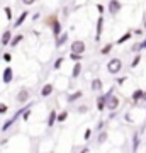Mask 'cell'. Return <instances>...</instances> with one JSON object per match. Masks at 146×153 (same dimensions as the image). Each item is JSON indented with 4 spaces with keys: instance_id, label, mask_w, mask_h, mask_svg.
<instances>
[{
    "instance_id": "1",
    "label": "cell",
    "mask_w": 146,
    "mask_h": 153,
    "mask_svg": "<svg viewBox=\"0 0 146 153\" xmlns=\"http://www.w3.org/2000/svg\"><path fill=\"white\" fill-rule=\"evenodd\" d=\"M114 88H110L107 94H105V109L109 111H117L119 109V105H121V100L117 95H114L112 94Z\"/></svg>"
},
{
    "instance_id": "2",
    "label": "cell",
    "mask_w": 146,
    "mask_h": 153,
    "mask_svg": "<svg viewBox=\"0 0 146 153\" xmlns=\"http://www.w3.org/2000/svg\"><path fill=\"white\" fill-rule=\"evenodd\" d=\"M121 68H122V61H121L119 58H114V60H110L107 63V71H109V73H112V75L119 73Z\"/></svg>"
},
{
    "instance_id": "3",
    "label": "cell",
    "mask_w": 146,
    "mask_h": 153,
    "mask_svg": "<svg viewBox=\"0 0 146 153\" xmlns=\"http://www.w3.org/2000/svg\"><path fill=\"white\" fill-rule=\"evenodd\" d=\"M121 2L119 0H110V2H109V5H107V10L110 12V14H112V16H117V14H119L121 12Z\"/></svg>"
},
{
    "instance_id": "4",
    "label": "cell",
    "mask_w": 146,
    "mask_h": 153,
    "mask_svg": "<svg viewBox=\"0 0 146 153\" xmlns=\"http://www.w3.org/2000/svg\"><path fill=\"white\" fill-rule=\"evenodd\" d=\"M85 49H87V46H85V43L83 41H73L71 43V53H85Z\"/></svg>"
},
{
    "instance_id": "5",
    "label": "cell",
    "mask_w": 146,
    "mask_h": 153,
    "mask_svg": "<svg viewBox=\"0 0 146 153\" xmlns=\"http://www.w3.org/2000/svg\"><path fill=\"white\" fill-rule=\"evenodd\" d=\"M29 95H31V94H29V90H27V88H22V90H19V94H17V102H19V104H26L27 100H29Z\"/></svg>"
},
{
    "instance_id": "6",
    "label": "cell",
    "mask_w": 146,
    "mask_h": 153,
    "mask_svg": "<svg viewBox=\"0 0 146 153\" xmlns=\"http://www.w3.org/2000/svg\"><path fill=\"white\" fill-rule=\"evenodd\" d=\"M102 31H104V17L99 16L97 27H95V41H100V38H102Z\"/></svg>"
},
{
    "instance_id": "7",
    "label": "cell",
    "mask_w": 146,
    "mask_h": 153,
    "mask_svg": "<svg viewBox=\"0 0 146 153\" xmlns=\"http://www.w3.org/2000/svg\"><path fill=\"white\" fill-rule=\"evenodd\" d=\"M12 78H14V71H12L10 66H5V70H4V73H2V80H4V83H10Z\"/></svg>"
},
{
    "instance_id": "8",
    "label": "cell",
    "mask_w": 146,
    "mask_h": 153,
    "mask_svg": "<svg viewBox=\"0 0 146 153\" xmlns=\"http://www.w3.org/2000/svg\"><path fill=\"white\" fill-rule=\"evenodd\" d=\"M53 90H54V87L51 83H44L43 88H41V95H43V97H49V95L53 94Z\"/></svg>"
},
{
    "instance_id": "9",
    "label": "cell",
    "mask_w": 146,
    "mask_h": 153,
    "mask_svg": "<svg viewBox=\"0 0 146 153\" xmlns=\"http://www.w3.org/2000/svg\"><path fill=\"white\" fill-rule=\"evenodd\" d=\"M104 88V82L100 80V78H93L92 80V90L93 92H100Z\"/></svg>"
},
{
    "instance_id": "10",
    "label": "cell",
    "mask_w": 146,
    "mask_h": 153,
    "mask_svg": "<svg viewBox=\"0 0 146 153\" xmlns=\"http://www.w3.org/2000/svg\"><path fill=\"white\" fill-rule=\"evenodd\" d=\"M10 39H12V33L7 29L5 33L2 34V39H0V41H2V44H4V46H7V44L10 43Z\"/></svg>"
},
{
    "instance_id": "11",
    "label": "cell",
    "mask_w": 146,
    "mask_h": 153,
    "mask_svg": "<svg viewBox=\"0 0 146 153\" xmlns=\"http://www.w3.org/2000/svg\"><path fill=\"white\" fill-rule=\"evenodd\" d=\"M66 41H68V34H66V33H61L60 36L56 38V46L60 48V46H63V44H65Z\"/></svg>"
},
{
    "instance_id": "12",
    "label": "cell",
    "mask_w": 146,
    "mask_h": 153,
    "mask_svg": "<svg viewBox=\"0 0 146 153\" xmlns=\"http://www.w3.org/2000/svg\"><path fill=\"white\" fill-rule=\"evenodd\" d=\"M131 99H133V102H134V104H138L141 99H143V90H141V88L134 90V92H133V95H131Z\"/></svg>"
},
{
    "instance_id": "13",
    "label": "cell",
    "mask_w": 146,
    "mask_h": 153,
    "mask_svg": "<svg viewBox=\"0 0 146 153\" xmlns=\"http://www.w3.org/2000/svg\"><path fill=\"white\" fill-rule=\"evenodd\" d=\"M80 71H82V63H80V61H75V65H73V71H71V76L76 78V76L80 75Z\"/></svg>"
},
{
    "instance_id": "14",
    "label": "cell",
    "mask_w": 146,
    "mask_h": 153,
    "mask_svg": "<svg viewBox=\"0 0 146 153\" xmlns=\"http://www.w3.org/2000/svg\"><path fill=\"white\" fill-rule=\"evenodd\" d=\"M97 109L102 112L105 109V95H99L97 97Z\"/></svg>"
},
{
    "instance_id": "15",
    "label": "cell",
    "mask_w": 146,
    "mask_h": 153,
    "mask_svg": "<svg viewBox=\"0 0 146 153\" xmlns=\"http://www.w3.org/2000/svg\"><path fill=\"white\" fill-rule=\"evenodd\" d=\"M27 16H29L27 12H22L21 16H19V19H17V22H14V27H19V26H22V24H24V21L27 19Z\"/></svg>"
},
{
    "instance_id": "16",
    "label": "cell",
    "mask_w": 146,
    "mask_h": 153,
    "mask_svg": "<svg viewBox=\"0 0 146 153\" xmlns=\"http://www.w3.org/2000/svg\"><path fill=\"white\" fill-rule=\"evenodd\" d=\"M131 38H133V33H131V31H127V33H124V34H122V36H121L119 39H117V44L126 43V41H127V39H131Z\"/></svg>"
},
{
    "instance_id": "17",
    "label": "cell",
    "mask_w": 146,
    "mask_h": 153,
    "mask_svg": "<svg viewBox=\"0 0 146 153\" xmlns=\"http://www.w3.org/2000/svg\"><path fill=\"white\" fill-rule=\"evenodd\" d=\"M82 95H83V92H80V90H78V92H75V94H70V95L66 97V100H68V102H75L76 99H80Z\"/></svg>"
},
{
    "instance_id": "18",
    "label": "cell",
    "mask_w": 146,
    "mask_h": 153,
    "mask_svg": "<svg viewBox=\"0 0 146 153\" xmlns=\"http://www.w3.org/2000/svg\"><path fill=\"white\" fill-rule=\"evenodd\" d=\"M16 121H17V117H16V116H12V117L7 121V123H4V126H2V131H7V129H9V128H10V126L16 123Z\"/></svg>"
},
{
    "instance_id": "19",
    "label": "cell",
    "mask_w": 146,
    "mask_h": 153,
    "mask_svg": "<svg viewBox=\"0 0 146 153\" xmlns=\"http://www.w3.org/2000/svg\"><path fill=\"white\" fill-rule=\"evenodd\" d=\"M138 148H139V134L134 133V136H133V152H138Z\"/></svg>"
},
{
    "instance_id": "20",
    "label": "cell",
    "mask_w": 146,
    "mask_h": 153,
    "mask_svg": "<svg viewBox=\"0 0 146 153\" xmlns=\"http://www.w3.org/2000/svg\"><path fill=\"white\" fill-rule=\"evenodd\" d=\"M66 117H68V112H66V111H63V112H60V114L56 112V121H58V123H65Z\"/></svg>"
},
{
    "instance_id": "21",
    "label": "cell",
    "mask_w": 146,
    "mask_h": 153,
    "mask_svg": "<svg viewBox=\"0 0 146 153\" xmlns=\"http://www.w3.org/2000/svg\"><path fill=\"white\" fill-rule=\"evenodd\" d=\"M105 140H107V131H100L97 136V141L99 145H102V143H105Z\"/></svg>"
},
{
    "instance_id": "22",
    "label": "cell",
    "mask_w": 146,
    "mask_h": 153,
    "mask_svg": "<svg viewBox=\"0 0 146 153\" xmlns=\"http://www.w3.org/2000/svg\"><path fill=\"white\" fill-rule=\"evenodd\" d=\"M54 123H56V111H51L48 117V126H53Z\"/></svg>"
},
{
    "instance_id": "23",
    "label": "cell",
    "mask_w": 146,
    "mask_h": 153,
    "mask_svg": "<svg viewBox=\"0 0 146 153\" xmlns=\"http://www.w3.org/2000/svg\"><path fill=\"white\" fill-rule=\"evenodd\" d=\"M22 39H24V36H22V34H19V36H14V38L10 39V43H9V44H12V46H17V44L22 41Z\"/></svg>"
},
{
    "instance_id": "24",
    "label": "cell",
    "mask_w": 146,
    "mask_h": 153,
    "mask_svg": "<svg viewBox=\"0 0 146 153\" xmlns=\"http://www.w3.org/2000/svg\"><path fill=\"white\" fill-rule=\"evenodd\" d=\"M112 48H114V44L112 43H109V44H105L102 48V51H100V55H109L110 51H112Z\"/></svg>"
},
{
    "instance_id": "25",
    "label": "cell",
    "mask_w": 146,
    "mask_h": 153,
    "mask_svg": "<svg viewBox=\"0 0 146 153\" xmlns=\"http://www.w3.org/2000/svg\"><path fill=\"white\" fill-rule=\"evenodd\" d=\"M82 58H83L82 53H70V60L71 61H82Z\"/></svg>"
},
{
    "instance_id": "26",
    "label": "cell",
    "mask_w": 146,
    "mask_h": 153,
    "mask_svg": "<svg viewBox=\"0 0 146 153\" xmlns=\"http://www.w3.org/2000/svg\"><path fill=\"white\" fill-rule=\"evenodd\" d=\"M139 61H141V56L138 55V56L134 58V60H133V63H131V66H133V68H136V66L139 65Z\"/></svg>"
},
{
    "instance_id": "27",
    "label": "cell",
    "mask_w": 146,
    "mask_h": 153,
    "mask_svg": "<svg viewBox=\"0 0 146 153\" xmlns=\"http://www.w3.org/2000/svg\"><path fill=\"white\" fill-rule=\"evenodd\" d=\"M7 111H9V107H7L4 102H0V114H5Z\"/></svg>"
},
{
    "instance_id": "28",
    "label": "cell",
    "mask_w": 146,
    "mask_h": 153,
    "mask_svg": "<svg viewBox=\"0 0 146 153\" xmlns=\"http://www.w3.org/2000/svg\"><path fill=\"white\" fill-rule=\"evenodd\" d=\"M61 63H63V58H58V60L54 61V68L58 70V68H60V66H61Z\"/></svg>"
},
{
    "instance_id": "29",
    "label": "cell",
    "mask_w": 146,
    "mask_h": 153,
    "mask_svg": "<svg viewBox=\"0 0 146 153\" xmlns=\"http://www.w3.org/2000/svg\"><path fill=\"white\" fill-rule=\"evenodd\" d=\"M97 10H99V14L102 16V14H104V10H105V7H104L102 4H97Z\"/></svg>"
},
{
    "instance_id": "30",
    "label": "cell",
    "mask_w": 146,
    "mask_h": 153,
    "mask_svg": "<svg viewBox=\"0 0 146 153\" xmlns=\"http://www.w3.org/2000/svg\"><path fill=\"white\" fill-rule=\"evenodd\" d=\"M90 136H92V129H87L85 134H83V138H85V140H90Z\"/></svg>"
},
{
    "instance_id": "31",
    "label": "cell",
    "mask_w": 146,
    "mask_h": 153,
    "mask_svg": "<svg viewBox=\"0 0 146 153\" xmlns=\"http://www.w3.org/2000/svg\"><path fill=\"white\" fill-rule=\"evenodd\" d=\"M5 16H7V19H9V21L12 19V12H10V9H9V7H5Z\"/></svg>"
},
{
    "instance_id": "32",
    "label": "cell",
    "mask_w": 146,
    "mask_h": 153,
    "mask_svg": "<svg viewBox=\"0 0 146 153\" xmlns=\"http://www.w3.org/2000/svg\"><path fill=\"white\" fill-rule=\"evenodd\" d=\"M12 60V56H10V53H4V61H7V63H9V61Z\"/></svg>"
},
{
    "instance_id": "33",
    "label": "cell",
    "mask_w": 146,
    "mask_h": 153,
    "mask_svg": "<svg viewBox=\"0 0 146 153\" xmlns=\"http://www.w3.org/2000/svg\"><path fill=\"white\" fill-rule=\"evenodd\" d=\"M34 2H36V0H22V4H24V5H33Z\"/></svg>"
},
{
    "instance_id": "34",
    "label": "cell",
    "mask_w": 146,
    "mask_h": 153,
    "mask_svg": "<svg viewBox=\"0 0 146 153\" xmlns=\"http://www.w3.org/2000/svg\"><path fill=\"white\" fill-rule=\"evenodd\" d=\"M133 33H134L136 36H143V29H134Z\"/></svg>"
},
{
    "instance_id": "35",
    "label": "cell",
    "mask_w": 146,
    "mask_h": 153,
    "mask_svg": "<svg viewBox=\"0 0 146 153\" xmlns=\"http://www.w3.org/2000/svg\"><path fill=\"white\" fill-rule=\"evenodd\" d=\"M139 49H146V39L143 41V43H139Z\"/></svg>"
},
{
    "instance_id": "36",
    "label": "cell",
    "mask_w": 146,
    "mask_h": 153,
    "mask_svg": "<svg viewBox=\"0 0 146 153\" xmlns=\"http://www.w3.org/2000/svg\"><path fill=\"white\" fill-rule=\"evenodd\" d=\"M133 51H136V53L139 51V43H138V44H134V46H133Z\"/></svg>"
},
{
    "instance_id": "37",
    "label": "cell",
    "mask_w": 146,
    "mask_h": 153,
    "mask_svg": "<svg viewBox=\"0 0 146 153\" xmlns=\"http://www.w3.org/2000/svg\"><path fill=\"white\" fill-rule=\"evenodd\" d=\"M85 111L88 112V107H85V105H82V107H80V112H85Z\"/></svg>"
},
{
    "instance_id": "38",
    "label": "cell",
    "mask_w": 146,
    "mask_h": 153,
    "mask_svg": "<svg viewBox=\"0 0 146 153\" xmlns=\"http://www.w3.org/2000/svg\"><path fill=\"white\" fill-rule=\"evenodd\" d=\"M102 126H104V123H102V121H100V123H99V124H97V129H99V131L102 129Z\"/></svg>"
},
{
    "instance_id": "39",
    "label": "cell",
    "mask_w": 146,
    "mask_h": 153,
    "mask_svg": "<svg viewBox=\"0 0 146 153\" xmlns=\"http://www.w3.org/2000/svg\"><path fill=\"white\" fill-rule=\"evenodd\" d=\"M143 27L146 29V17H145V22H143Z\"/></svg>"
},
{
    "instance_id": "40",
    "label": "cell",
    "mask_w": 146,
    "mask_h": 153,
    "mask_svg": "<svg viewBox=\"0 0 146 153\" xmlns=\"http://www.w3.org/2000/svg\"><path fill=\"white\" fill-rule=\"evenodd\" d=\"M143 99H145V100H146V92H143Z\"/></svg>"
}]
</instances>
